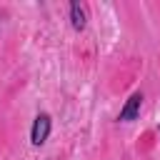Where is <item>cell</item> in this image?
Wrapping results in <instances>:
<instances>
[{
  "label": "cell",
  "instance_id": "obj_1",
  "mask_svg": "<svg viewBox=\"0 0 160 160\" xmlns=\"http://www.w3.org/2000/svg\"><path fill=\"white\" fill-rule=\"evenodd\" d=\"M50 130H52V120H50V115H48V112L35 115L32 128H30V142H32L35 148H40V145L50 138Z\"/></svg>",
  "mask_w": 160,
  "mask_h": 160
},
{
  "label": "cell",
  "instance_id": "obj_2",
  "mask_svg": "<svg viewBox=\"0 0 160 160\" xmlns=\"http://www.w3.org/2000/svg\"><path fill=\"white\" fill-rule=\"evenodd\" d=\"M140 108H142V92H132V95L125 100V105H122L118 120H120V122H130V120H135V118L140 115Z\"/></svg>",
  "mask_w": 160,
  "mask_h": 160
},
{
  "label": "cell",
  "instance_id": "obj_3",
  "mask_svg": "<svg viewBox=\"0 0 160 160\" xmlns=\"http://www.w3.org/2000/svg\"><path fill=\"white\" fill-rule=\"evenodd\" d=\"M70 25L75 30H85L88 25V10L82 2H70Z\"/></svg>",
  "mask_w": 160,
  "mask_h": 160
}]
</instances>
